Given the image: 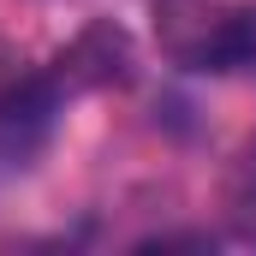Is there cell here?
Listing matches in <instances>:
<instances>
[{"label":"cell","mask_w":256,"mask_h":256,"mask_svg":"<svg viewBox=\"0 0 256 256\" xmlns=\"http://www.w3.org/2000/svg\"><path fill=\"white\" fill-rule=\"evenodd\" d=\"M60 108H66V96H60V84L48 78V66L0 78V167H24L54 137Z\"/></svg>","instance_id":"obj_2"},{"label":"cell","mask_w":256,"mask_h":256,"mask_svg":"<svg viewBox=\"0 0 256 256\" xmlns=\"http://www.w3.org/2000/svg\"><path fill=\"white\" fill-rule=\"evenodd\" d=\"M226 208H232L238 232L256 238V143L238 155V167H232V179H226Z\"/></svg>","instance_id":"obj_4"},{"label":"cell","mask_w":256,"mask_h":256,"mask_svg":"<svg viewBox=\"0 0 256 256\" xmlns=\"http://www.w3.org/2000/svg\"><path fill=\"white\" fill-rule=\"evenodd\" d=\"M131 36L126 24H114V18H96V24H84L72 42H66L60 54L48 60V78L60 84V96H90V90H114V84H131Z\"/></svg>","instance_id":"obj_3"},{"label":"cell","mask_w":256,"mask_h":256,"mask_svg":"<svg viewBox=\"0 0 256 256\" xmlns=\"http://www.w3.org/2000/svg\"><path fill=\"white\" fill-rule=\"evenodd\" d=\"M155 48L185 72L256 66V6L244 0H155Z\"/></svg>","instance_id":"obj_1"}]
</instances>
